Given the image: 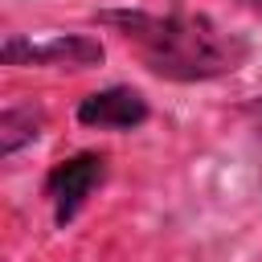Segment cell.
I'll return each mask as SVG.
<instances>
[{"mask_svg": "<svg viewBox=\"0 0 262 262\" xmlns=\"http://www.w3.org/2000/svg\"><path fill=\"white\" fill-rule=\"evenodd\" d=\"M111 25L135 57L168 82H209L246 66V37L221 29L201 12H143V8H111L98 16Z\"/></svg>", "mask_w": 262, "mask_h": 262, "instance_id": "obj_1", "label": "cell"}, {"mask_svg": "<svg viewBox=\"0 0 262 262\" xmlns=\"http://www.w3.org/2000/svg\"><path fill=\"white\" fill-rule=\"evenodd\" d=\"M102 180H106V156L102 151H78L70 160H57L45 176V201L53 209V221L70 225Z\"/></svg>", "mask_w": 262, "mask_h": 262, "instance_id": "obj_2", "label": "cell"}, {"mask_svg": "<svg viewBox=\"0 0 262 262\" xmlns=\"http://www.w3.org/2000/svg\"><path fill=\"white\" fill-rule=\"evenodd\" d=\"M4 66H66V70H86L102 61V45L86 33H57L45 41H29V37H8L0 49Z\"/></svg>", "mask_w": 262, "mask_h": 262, "instance_id": "obj_3", "label": "cell"}, {"mask_svg": "<svg viewBox=\"0 0 262 262\" xmlns=\"http://www.w3.org/2000/svg\"><path fill=\"white\" fill-rule=\"evenodd\" d=\"M147 115H151L147 98L131 86H106L78 102V123L98 127V131H131V127L147 123Z\"/></svg>", "mask_w": 262, "mask_h": 262, "instance_id": "obj_4", "label": "cell"}, {"mask_svg": "<svg viewBox=\"0 0 262 262\" xmlns=\"http://www.w3.org/2000/svg\"><path fill=\"white\" fill-rule=\"evenodd\" d=\"M45 127V111L37 102H8L0 111V156L12 160L25 143H33Z\"/></svg>", "mask_w": 262, "mask_h": 262, "instance_id": "obj_5", "label": "cell"}, {"mask_svg": "<svg viewBox=\"0 0 262 262\" xmlns=\"http://www.w3.org/2000/svg\"><path fill=\"white\" fill-rule=\"evenodd\" d=\"M250 119H254V135H258V147H262V98L250 106Z\"/></svg>", "mask_w": 262, "mask_h": 262, "instance_id": "obj_6", "label": "cell"}, {"mask_svg": "<svg viewBox=\"0 0 262 262\" xmlns=\"http://www.w3.org/2000/svg\"><path fill=\"white\" fill-rule=\"evenodd\" d=\"M246 4H250V8H254V12H262V0H246Z\"/></svg>", "mask_w": 262, "mask_h": 262, "instance_id": "obj_7", "label": "cell"}]
</instances>
